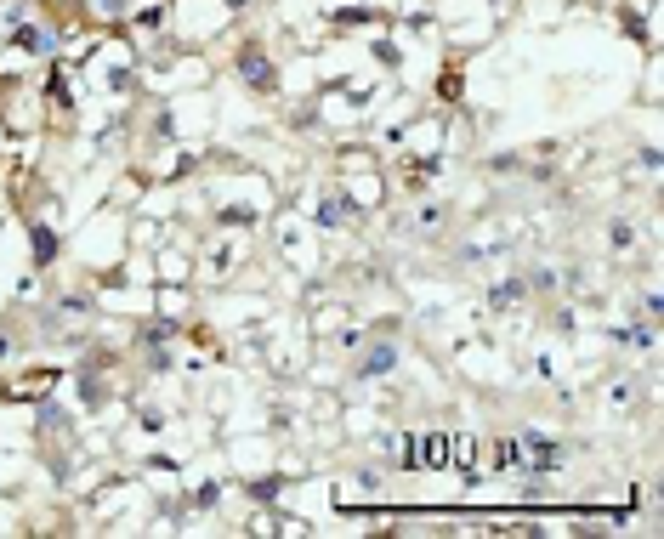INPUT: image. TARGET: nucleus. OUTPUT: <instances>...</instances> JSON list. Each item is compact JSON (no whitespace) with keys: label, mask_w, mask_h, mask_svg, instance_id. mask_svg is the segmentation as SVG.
<instances>
[{"label":"nucleus","mask_w":664,"mask_h":539,"mask_svg":"<svg viewBox=\"0 0 664 539\" xmlns=\"http://www.w3.org/2000/svg\"><path fill=\"white\" fill-rule=\"evenodd\" d=\"M392 364H398V347H392V341H375V347H369V358L352 369V375H358V381H381Z\"/></svg>","instance_id":"nucleus-3"},{"label":"nucleus","mask_w":664,"mask_h":539,"mask_svg":"<svg viewBox=\"0 0 664 539\" xmlns=\"http://www.w3.org/2000/svg\"><path fill=\"white\" fill-rule=\"evenodd\" d=\"M57 18L46 12L40 23H18V35H12V46H18L23 57H57Z\"/></svg>","instance_id":"nucleus-2"},{"label":"nucleus","mask_w":664,"mask_h":539,"mask_svg":"<svg viewBox=\"0 0 664 539\" xmlns=\"http://www.w3.org/2000/svg\"><path fill=\"white\" fill-rule=\"evenodd\" d=\"M29 256H35V267H52V261H57V233H52V222H29Z\"/></svg>","instance_id":"nucleus-4"},{"label":"nucleus","mask_w":664,"mask_h":539,"mask_svg":"<svg viewBox=\"0 0 664 539\" xmlns=\"http://www.w3.org/2000/svg\"><path fill=\"white\" fill-rule=\"evenodd\" d=\"M233 63H239V80H245L256 97H279V63H273V52H267L262 40H245Z\"/></svg>","instance_id":"nucleus-1"}]
</instances>
